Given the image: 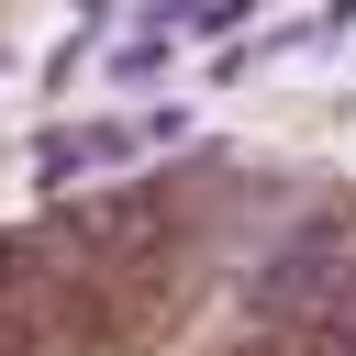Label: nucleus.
<instances>
[{
  "mask_svg": "<svg viewBox=\"0 0 356 356\" xmlns=\"http://www.w3.org/2000/svg\"><path fill=\"white\" fill-rule=\"evenodd\" d=\"M256 312H267V323H334V334H345V312H356V222H345V211H312V222L256 267Z\"/></svg>",
  "mask_w": 356,
  "mask_h": 356,
  "instance_id": "obj_1",
  "label": "nucleus"
}]
</instances>
